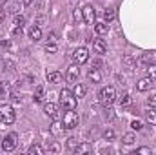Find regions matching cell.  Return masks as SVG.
Here are the masks:
<instances>
[{"label":"cell","instance_id":"cb8c5ba5","mask_svg":"<svg viewBox=\"0 0 156 155\" xmlns=\"http://www.w3.org/2000/svg\"><path fill=\"white\" fill-rule=\"evenodd\" d=\"M24 24H26V18H24L22 15H16L15 20H13V28H22Z\"/></svg>","mask_w":156,"mask_h":155},{"label":"cell","instance_id":"44dd1931","mask_svg":"<svg viewBox=\"0 0 156 155\" xmlns=\"http://www.w3.org/2000/svg\"><path fill=\"white\" fill-rule=\"evenodd\" d=\"M45 150H47V152H51V153H58V152L62 150V146H60L58 142H47Z\"/></svg>","mask_w":156,"mask_h":155},{"label":"cell","instance_id":"74e56055","mask_svg":"<svg viewBox=\"0 0 156 155\" xmlns=\"http://www.w3.org/2000/svg\"><path fill=\"white\" fill-rule=\"evenodd\" d=\"M73 17H75V20H82V18H83V17H82V11H78V9H75Z\"/></svg>","mask_w":156,"mask_h":155},{"label":"cell","instance_id":"7c38bea8","mask_svg":"<svg viewBox=\"0 0 156 155\" xmlns=\"http://www.w3.org/2000/svg\"><path fill=\"white\" fill-rule=\"evenodd\" d=\"M7 97H11V86L9 82L0 80V99H7Z\"/></svg>","mask_w":156,"mask_h":155},{"label":"cell","instance_id":"4fadbf2b","mask_svg":"<svg viewBox=\"0 0 156 155\" xmlns=\"http://www.w3.org/2000/svg\"><path fill=\"white\" fill-rule=\"evenodd\" d=\"M94 31L98 35H105L109 31V24L107 22H94Z\"/></svg>","mask_w":156,"mask_h":155},{"label":"cell","instance_id":"ffe728a7","mask_svg":"<svg viewBox=\"0 0 156 155\" xmlns=\"http://www.w3.org/2000/svg\"><path fill=\"white\" fill-rule=\"evenodd\" d=\"M44 148L40 146V144H33V146H29V150H27V153L29 155H44Z\"/></svg>","mask_w":156,"mask_h":155},{"label":"cell","instance_id":"d4e9b609","mask_svg":"<svg viewBox=\"0 0 156 155\" xmlns=\"http://www.w3.org/2000/svg\"><path fill=\"white\" fill-rule=\"evenodd\" d=\"M76 146H78V141L75 139V137H69V139H67V150L75 152V150H76Z\"/></svg>","mask_w":156,"mask_h":155},{"label":"cell","instance_id":"7402d4cb","mask_svg":"<svg viewBox=\"0 0 156 155\" xmlns=\"http://www.w3.org/2000/svg\"><path fill=\"white\" fill-rule=\"evenodd\" d=\"M33 99H35V102H40L44 99V86H37V89L33 93Z\"/></svg>","mask_w":156,"mask_h":155},{"label":"cell","instance_id":"52a82bcc","mask_svg":"<svg viewBox=\"0 0 156 155\" xmlns=\"http://www.w3.org/2000/svg\"><path fill=\"white\" fill-rule=\"evenodd\" d=\"M82 17H83V22L85 24H94L96 22V11L91 4H85L83 9H82Z\"/></svg>","mask_w":156,"mask_h":155},{"label":"cell","instance_id":"2e32d148","mask_svg":"<svg viewBox=\"0 0 156 155\" xmlns=\"http://www.w3.org/2000/svg\"><path fill=\"white\" fill-rule=\"evenodd\" d=\"M73 93H75V97H76V99H82V97H85L87 88H85L83 84H76V86H75V89H73Z\"/></svg>","mask_w":156,"mask_h":155},{"label":"cell","instance_id":"4dcf8cb0","mask_svg":"<svg viewBox=\"0 0 156 155\" xmlns=\"http://www.w3.org/2000/svg\"><path fill=\"white\" fill-rule=\"evenodd\" d=\"M123 142H125V144H133V142H134V135H133V133H125V135H123Z\"/></svg>","mask_w":156,"mask_h":155},{"label":"cell","instance_id":"ba28073f","mask_svg":"<svg viewBox=\"0 0 156 155\" xmlns=\"http://www.w3.org/2000/svg\"><path fill=\"white\" fill-rule=\"evenodd\" d=\"M78 77H80V68H78V64H73V66L67 70L66 78H67V82H76Z\"/></svg>","mask_w":156,"mask_h":155},{"label":"cell","instance_id":"9c48e42d","mask_svg":"<svg viewBox=\"0 0 156 155\" xmlns=\"http://www.w3.org/2000/svg\"><path fill=\"white\" fill-rule=\"evenodd\" d=\"M44 112H45V115L51 117V119H56V115H58V108H56L55 102H45L44 104Z\"/></svg>","mask_w":156,"mask_h":155},{"label":"cell","instance_id":"f1b7e54d","mask_svg":"<svg viewBox=\"0 0 156 155\" xmlns=\"http://www.w3.org/2000/svg\"><path fill=\"white\" fill-rule=\"evenodd\" d=\"M147 73L151 78H156V64H149L147 66Z\"/></svg>","mask_w":156,"mask_h":155},{"label":"cell","instance_id":"8fae6325","mask_svg":"<svg viewBox=\"0 0 156 155\" xmlns=\"http://www.w3.org/2000/svg\"><path fill=\"white\" fill-rule=\"evenodd\" d=\"M151 86H153V78H151V77L140 78V80H138V84H136L138 91H147V89H151Z\"/></svg>","mask_w":156,"mask_h":155},{"label":"cell","instance_id":"1f68e13d","mask_svg":"<svg viewBox=\"0 0 156 155\" xmlns=\"http://www.w3.org/2000/svg\"><path fill=\"white\" fill-rule=\"evenodd\" d=\"M153 60H154V57H153V55H144V57L140 59V62H142V64H149V62H153Z\"/></svg>","mask_w":156,"mask_h":155},{"label":"cell","instance_id":"e575fe53","mask_svg":"<svg viewBox=\"0 0 156 155\" xmlns=\"http://www.w3.org/2000/svg\"><path fill=\"white\" fill-rule=\"evenodd\" d=\"M131 128L136 130V131H140V130H142V122H140V120H133V122H131Z\"/></svg>","mask_w":156,"mask_h":155},{"label":"cell","instance_id":"60d3db41","mask_svg":"<svg viewBox=\"0 0 156 155\" xmlns=\"http://www.w3.org/2000/svg\"><path fill=\"white\" fill-rule=\"evenodd\" d=\"M5 4H7V0H0V7H4Z\"/></svg>","mask_w":156,"mask_h":155},{"label":"cell","instance_id":"3957f363","mask_svg":"<svg viewBox=\"0 0 156 155\" xmlns=\"http://www.w3.org/2000/svg\"><path fill=\"white\" fill-rule=\"evenodd\" d=\"M15 119H16V115H15V110L9 106V104H2L0 106V122L2 124H13L15 122Z\"/></svg>","mask_w":156,"mask_h":155},{"label":"cell","instance_id":"5bb4252c","mask_svg":"<svg viewBox=\"0 0 156 155\" xmlns=\"http://www.w3.org/2000/svg\"><path fill=\"white\" fill-rule=\"evenodd\" d=\"M87 77L89 80H93L94 84H98V82H102V73H100V70H89V73H87Z\"/></svg>","mask_w":156,"mask_h":155},{"label":"cell","instance_id":"d590c367","mask_svg":"<svg viewBox=\"0 0 156 155\" xmlns=\"http://www.w3.org/2000/svg\"><path fill=\"white\" fill-rule=\"evenodd\" d=\"M136 153H140V155H151V150H149V148H138V150H136Z\"/></svg>","mask_w":156,"mask_h":155},{"label":"cell","instance_id":"8d00e7d4","mask_svg":"<svg viewBox=\"0 0 156 155\" xmlns=\"http://www.w3.org/2000/svg\"><path fill=\"white\" fill-rule=\"evenodd\" d=\"M93 68H94V70H100V68H102V60L94 59V60H93Z\"/></svg>","mask_w":156,"mask_h":155},{"label":"cell","instance_id":"ab89813d","mask_svg":"<svg viewBox=\"0 0 156 155\" xmlns=\"http://www.w3.org/2000/svg\"><path fill=\"white\" fill-rule=\"evenodd\" d=\"M31 2H33V0H22V4H24V6H29Z\"/></svg>","mask_w":156,"mask_h":155},{"label":"cell","instance_id":"836d02e7","mask_svg":"<svg viewBox=\"0 0 156 155\" xmlns=\"http://www.w3.org/2000/svg\"><path fill=\"white\" fill-rule=\"evenodd\" d=\"M147 106H149V108H156V95H151V97L147 99Z\"/></svg>","mask_w":156,"mask_h":155},{"label":"cell","instance_id":"484cf974","mask_svg":"<svg viewBox=\"0 0 156 155\" xmlns=\"http://www.w3.org/2000/svg\"><path fill=\"white\" fill-rule=\"evenodd\" d=\"M45 51H47V53H56V51H58V46H56L55 42H47V44H45Z\"/></svg>","mask_w":156,"mask_h":155},{"label":"cell","instance_id":"277c9868","mask_svg":"<svg viewBox=\"0 0 156 155\" xmlns=\"http://www.w3.org/2000/svg\"><path fill=\"white\" fill-rule=\"evenodd\" d=\"M78 113L75 110H67L66 113H64V120H62V126L66 128V130H73V128H76L78 126Z\"/></svg>","mask_w":156,"mask_h":155},{"label":"cell","instance_id":"f546056e","mask_svg":"<svg viewBox=\"0 0 156 155\" xmlns=\"http://www.w3.org/2000/svg\"><path fill=\"white\" fill-rule=\"evenodd\" d=\"M104 139H105V141H113V139H115V131H113V130H105V131H104Z\"/></svg>","mask_w":156,"mask_h":155},{"label":"cell","instance_id":"4316f807","mask_svg":"<svg viewBox=\"0 0 156 155\" xmlns=\"http://www.w3.org/2000/svg\"><path fill=\"white\" fill-rule=\"evenodd\" d=\"M123 62H125V64H127V66H129L131 70H133V68L136 66V62H134V59H133L131 55H125V57H123Z\"/></svg>","mask_w":156,"mask_h":155},{"label":"cell","instance_id":"8992f818","mask_svg":"<svg viewBox=\"0 0 156 155\" xmlns=\"http://www.w3.org/2000/svg\"><path fill=\"white\" fill-rule=\"evenodd\" d=\"M73 60H75V64H85L87 60H89V51H87V47H76L75 51H73Z\"/></svg>","mask_w":156,"mask_h":155},{"label":"cell","instance_id":"ac0fdd59","mask_svg":"<svg viewBox=\"0 0 156 155\" xmlns=\"http://www.w3.org/2000/svg\"><path fill=\"white\" fill-rule=\"evenodd\" d=\"M145 120H147L149 124H153V126L156 124V110L154 108H151V110L145 112Z\"/></svg>","mask_w":156,"mask_h":155},{"label":"cell","instance_id":"d6a6232c","mask_svg":"<svg viewBox=\"0 0 156 155\" xmlns=\"http://www.w3.org/2000/svg\"><path fill=\"white\" fill-rule=\"evenodd\" d=\"M120 104H122V106H129V104H131V97H129V95L125 93V95H123V97L120 99Z\"/></svg>","mask_w":156,"mask_h":155},{"label":"cell","instance_id":"f35d334b","mask_svg":"<svg viewBox=\"0 0 156 155\" xmlns=\"http://www.w3.org/2000/svg\"><path fill=\"white\" fill-rule=\"evenodd\" d=\"M0 44H2V47H9V40H2Z\"/></svg>","mask_w":156,"mask_h":155},{"label":"cell","instance_id":"30bf717a","mask_svg":"<svg viewBox=\"0 0 156 155\" xmlns=\"http://www.w3.org/2000/svg\"><path fill=\"white\" fill-rule=\"evenodd\" d=\"M93 49H94L98 55H105V51H107V44H105L102 39H96L94 42H93Z\"/></svg>","mask_w":156,"mask_h":155},{"label":"cell","instance_id":"e0dca14e","mask_svg":"<svg viewBox=\"0 0 156 155\" xmlns=\"http://www.w3.org/2000/svg\"><path fill=\"white\" fill-rule=\"evenodd\" d=\"M29 39H31V40H40V39H42V31H40L38 26L29 28Z\"/></svg>","mask_w":156,"mask_h":155},{"label":"cell","instance_id":"5b68a950","mask_svg":"<svg viewBox=\"0 0 156 155\" xmlns=\"http://www.w3.org/2000/svg\"><path fill=\"white\" fill-rule=\"evenodd\" d=\"M16 146H18V135L16 133H9V135L4 137V141H2V150L4 152H13Z\"/></svg>","mask_w":156,"mask_h":155},{"label":"cell","instance_id":"7a4b0ae2","mask_svg":"<svg viewBox=\"0 0 156 155\" xmlns=\"http://www.w3.org/2000/svg\"><path fill=\"white\" fill-rule=\"evenodd\" d=\"M115 100H116V89H115L113 86L102 88V91H100V102L107 108V106H111Z\"/></svg>","mask_w":156,"mask_h":155},{"label":"cell","instance_id":"603a6c76","mask_svg":"<svg viewBox=\"0 0 156 155\" xmlns=\"http://www.w3.org/2000/svg\"><path fill=\"white\" fill-rule=\"evenodd\" d=\"M87 152H91V144H87V142H83V144H78L76 150H75V153H87Z\"/></svg>","mask_w":156,"mask_h":155},{"label":"cell","instance_id":"d6986e66","mask_svg":"<svg viewBox=\"0 0 156 155\" xmlns=\"http://www.w3.org/2000/svg\"><path fill=\"white\" fill-rule=\"evenodd\" d=\"M115 17H116V13H115V9H111V7H107L105 11H104V20L109 24V22H113L115 20Z\"/></svg>","mask_w":156,"mask_h":155},{"label":"cell","instance_id":"9a60e30c","mask_svg":"<svg viewBox=\"0 0 156 155\" xmlns=\"http://www.w3.org/2000/svg\"><path fill=\"white\" fill-rule=\"evenodd\" d=\"M47 80L51 84H58V82H62V73L60 71H51V73H47Z\"/></svg>","mask_w":156,"mask_h":155},{"label":"cell","instance_id":"83f0119b","mask_svg":"<svg viewBox=\"0 0 156 155\" xmlns=\"http://www.w3.org/2000/svg\"><path fill=\"white\" fill-rule=\"evenodd\" d=\"M62 128H64V126H62L60 122H53V124H51V133H55V135H56V133H60V131H62Z\"/></svg>","mask_w":156,"mask_h":155},{"label":"cell","instance_id":"6da1fadb","mask_svg":"<svg viewBox=\"0 0 156 155\" xmlns=\"http://www.w3.org/2000/svg\"><path fill=\"white\" fill-rule=\"evenodd\" d=\"M60 106L64 108V112L76 108V97L71 89H62L60 91Z\"/></svg>","mask_w":156,"mask_h":155}]
</instances>
